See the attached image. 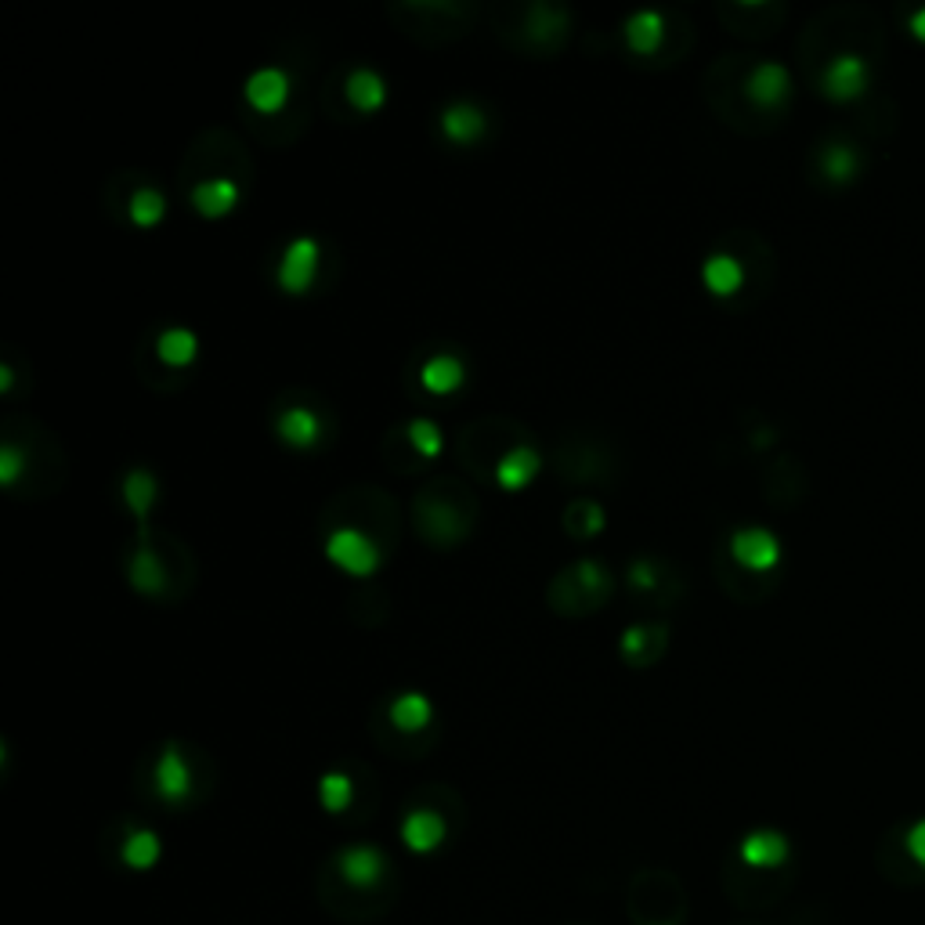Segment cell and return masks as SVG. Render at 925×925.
Listing matches in <instances>:
<instances>
[{
  "instance_id": "obj_13",
  "label": "cell",
  "mask_w": 925,
  "mask_h": 925,
  "mask_svg": "<svg viewBox=\"0 0 925 925\" xmlns=\"http://www.w3.org/2000/svg\"><path fill=\"white\" fill-rule=\"evenodd\" d=\"M148 348V358L152 362L142 366V380L148 383V388H156V377H163V372H171V377H185L188 366L196 362V354H199V340L192 329L185 326H171V329H163V333L145 343Z\"/></svg>"
},
{
  "instance_id": "obj_24",
  "label": "cell",
  "mask_w": 925,
  "mask_h": 925,
  "mask_svg": "<svg viewBox=\"0 0 925 925\" xmlns=\"http://www.w3.org/2000/svg\"><path fill=\"white\" fill-rule=\"evenodd\" d=\"M449 839V821L445 813L434 806H412L402 818V842L412 853H434L441 842Z\"/></svg>"
},
{
  "instance_id": "obj_34",
  "label": "cell",
  "mask_w": 925,
  "mask_h": 925,
  "mask_svg": "<svg viewBox=\"0 0 925 925\" xmlns=\"http://www.w3.org/2000/svg\"><path fill=\"white\" fill-rule=\"evenodd\" d=\"M538 471H543V455H538L532 445H521L500 463V471H495V485L506 489V492H521Z\"/></svg>"
},
{
  "instance_id": "obj_35",
  "label": "cell",
  "mask_w": 925,
  "mask_h": 925,
  "mask_svg": "<svg viewBox=\"0 0 925 925\" xmlns=\"http://www.w3.org/2000/svg\"><path fill=\"white\" fill-rule=\"evenodd\" d=\"M564 532H568L572 538H593V535H600L604 532V524H607V514H604V506L597 500H589V495H578V500H572L568 506H564Z\"/></svg>"
},
{
  "instance_id": "obj_38",
  "label": "cell",
  "mask_w": 925,
  "mask_h": 925,
  "mask_svg": "<svg viewBox=\"0 0 925 925\" xmlns=\"http://www.w3.org/2000/svg\"><path fill=\"white\" fill-rule=\"evenodd\" d=\"M362 611H369V629L383 626V623H388V615H391L388 593H383L380 586H362V589H354L351 600H348V618H351V623H358V618H362Z\"/></svg>"
},
{
  "instance_id": "obj_10",
  "label": "cell",
  "mask_w": 925,
  "mask_h": 925,
  "mask_svg": "<svg viewBox=\"0 0 925 925\" xmlns=\"http://www.w3.org/2000/svg\"><path fill=\"white\" fill-rule=\"evenodd\" d=\"M615 593V578L600 561L583 557L572 561L568 568H561L546 586V604L549 611L561 618H586L607 607Z\"/></svg>"
},
{
  "instance_id": "obj_25",
  "label": "cell",
  "mask_w": 925,
  "mask_h": 925,
  "mask_svg": "<svg viewBox=\"0 0 925 925\" xmlns=\"http://www.w3.org/2000/svg\"><path fill=\"white\" fill-rule=\"evenodd\" d=\"M821 88L828 99H835V102H850V99H857V94L867 88V65L861 54H835L832 62H828L824 69V76H821Z\"/></svg>"
},
{
  "instance_id": "obj_40",
  "label": "cell",
  "mask_w": 925,
  "mask_h": 925,
  "mask_svg": "<svg viewBox=\"0 0 925 925\" xmlns=\"http://www.w3.org/2000/svg\"><path fill=\"white\" fill-rule=\"evenodd\" d=\"M821 167H824L828 177H832V182H850V177L857 174V167H861L857 148H850V145H842V142L828 145L821 152Z\"/></svg>"
},
{
  "instance_id": "obj_14",
  "label": "cell",
  "mask_w": 925,
  "mask_h": 925,
  "mask_svg": "<svg viewBox=\"0 0 925 925\" xmlns=\"http://www.w3.org/2000/svg\"><path fill=\"white\" fill-rule=\"evenodd\" d=\"M152 792L171 806H182L196 792V770H192V759L182 741H167L156 752V763H152Z\"/></svg>"
},
{
  "instance_id": "obj_8",
  "label": "cell",
  "mask_w": 925,
  "mask_h": 925,
  "mask_svg": "<svg viewBox=\"0 0 925 925\" xmlns=\"http://www.w3.org/2000/svg\"><path fill=\"white\" fill-rule=\"evenodd\" d=\"M214 177H228V182H250L254 177V160L246 145L236 134L225 127L203 131L196 142L188 145L185 163H182V185L185 192H192L203 182H214Z\"/></svg>"
},
{
  "instance_id": "obj_43",
  "label": "cell",
  "mask_w": 925,
  "mask_h": 925,
  "mask_svg": "<svg viewBox=\"0 0 925 925\" xmlns=\"http://www.w3.org/2000/svg\"><path fill=\"white\" fill-rule=\"evenodd\" d=\"M911 30H915V37L925 40V8H918L915 16H911Z\"/></svg>"
},
{
  "instance_id": "obj_12",
  "label": "cell",
  "mask_w": 925,
  "mask_h": 925,
  "mask_svg": "<svg viewBox=\"0 0 925 925\" xmlns=\"http://www.w3.org/2000/svg\"><path fill=\"white\" fill-rule=\"evenodd\" d=\"M669 22H672V11H666V16H661V11H637V16H629L623 37H626V48L633 59L637 62L651 59L655 65L680 62V54L669 48V37L680 30H669Z\"/></svg>"
},
{
  "instance_id": "obj_11",
  "label": "cell",
  "mask_w": 925,
  "mask_h": 925,
  "mask_svg": "<svg viewBox=\"0 0 925 925\" xmlns=\"http://www.w3.org/2000/svg\"><path fill=\"white\" fill-rule=\"evenodd\" d=\"M626 586L633 597H640L651 611H666L684 593V578L676 572L672 561H658V557H637L626 572Z\"/></svg>"
},
{
  "instance_id": "obj_27",
  "label": "cell",
  "mask_w": 925,
  "mask_h": 925,
  "mask_svg": "<svg viewBox=\"0 0 925 925\" xmlns=\"http://www.w3.org/2000/svg\"><path fill=\"white\" fill-rule=\"evenodd\" d=\"M116 203H120V210H127L131 225H137V228H156L163 220V214H167V199H163V192L156 185L142 182V177H134L131 192L116 188Z\"/></svg>"
},
{
  "instance_id": "obj_26",
  "label": "cell",
  "mask_w": 925,
  "mask_h": 925,
  "mask_svg": "<svg viewBox=\"0 0 925 925\" xmlns=\"http://www.w3.org/2000/svg\"><path fill=\"white\" fill-rule=\"evenodd\" d=\"M789 839H784L781 832H774V828H759V832H749L741 839V846H738V857L744 867H756V872H774V867H781L784 861H789Z\"/></svg>"
},
{
  "instance_id": "obj_32",
  "label": "cell",
  "mask_w": 925,
  "mask_h": 925,
  "mask_svg": "<svg viewBox=\"0 0 925 925\" xmlns=\"http://www.w3.org/2000/svg\"><path fill=\"white\" fill-rule=\"evenodd\" d=\"M701 282H706L716 297H734L744 286V265L738 260V254L716 250L706 265H701Z\"/></svg>"
},
{
  "instance_id": "obj_23",
  "label": "cell",
  "mask_w": 925,
  "mask_h": 925,
  "mask_svg": "<svg viewBox=\"0 0 925 925\" xmlns=\"http://www.w3.org/2000/svg\"><path fill=\"white\" fill-rule=\"evenodd\" d=\"M730 557L744 572H770L781 561V543L767 528H741L730 535Z\"/></svg>"
},
{
  "instance_id": "obj_2",
  "label": "cell",
  "mask_w": 925,
  "mask_h": 925,
  "mask_svg": "<svg viewBox=\"0 0 925 925\" xmlns=\"http://www.w3.org/2000/svg\"><path fill=\"white\" fill-rule=\"evenodd\" d=\"M196 557L177 535L163 528H145L134 535L127 554V583L152 600L182 604L188 589L196 586Z\"/></svg>"
},
{
  "instance_id": "obj_30",
  "label": "cell",
  "mask_w": 925,
  "mask_h": 925,
  "mask_svg": "<svg viewBox=\"0 0 925 925\" xmlns=\"http://www.w3.org/2000/svg\"><path fill=\"white\" fill-rule=\"evenodd\" d=\"M434 720V706L426 701L420 690H409V695H398L388 706V727L398 730V734H423Z\"/></svg>"
},
{
  "instance_id": "obj_29",
  "label": "cell",
  "mask_w": 925,
  "mask_h": 925,
  "mask_svg": "<svg viewBox=\"0 0 925 925\" xmlns=\"http://www.w3.org/2000/svg\"><path fill=\"white\" fill-rule=\"evenodd\" d=\"M120 495H123V506L131 510L137 532L152 528L148 517H152V503H156L160 489H156V477H152L148 466H134V471L123 477V492Z\"/></svg>"
},
{
  "instance_id": "obj_17",
  "label": "cell",
  "mask_w": 925,
  "mask_h": 925,
  "mask_svg": "<svg viewBox=\"0 0 925 925\" xmlns=\"http://www.w3.org/2000/svg\"><path fill=\"white\" fill-rule=\"evenodd\" d=\"M741 91H744V102H749L752 109L770 113V109H778L792 91L789 69H784L781 62H756L752 69H744Z\"/></svg>"
},
{
  "instance_id": "obj_16",
  "label": "cell",
  "mask_w": 925,
  "mask_h": 925,
  "mask_svg": "<svg viewBox=\"0 0 925 925\" xmlns=\"http://www.w3.org/2000/svg\"><path fill=\"white\" fill-rule=\"evenodd\" d=\"M326 557L343 568L351 578H369L372 572L380 568L383 561V549L372 543L369 535L354 532V528H337L326 535Z\"/></svg>"
},
{
  "instance_id": "obj_5",
  "label": "cell",
  "mask_w": 925,
  "mask_h": 925,
  "mask_svg": "<svg viewBox=\"0 0 925 925\" xmlns=\"http://www.w3.org/2000/svg\"><path fill=\"white\" fill-rule=\"evenodd\" d=\"M319 528L337 532V528H354L369 535L383 554L398 546V535H402V506H398L394 495H388L383 489H369V485H354L333 492L322 503L319 514Z\"/></svg>"
},
{
  "instance_id": "obj_3",
  "label": "cell",
  "mask_w": 925,
  "mask_h": 925,
  "mask_svg": "<svg viewBox=\"0 0 925 925\" xmlns=\"http://www.w3.org/2000/svg\"><path fill=\"white\" fill-rule=\"evenodd\" d=\"M481 514L477 492L460 477H434L412 495L409 521L426 546L434 549H455L466 535L474 532Z\"/></svg>"
},
{
  "instance_id": "obj_20",
  "label": "cell",
  "mask_w": 925,
  "mask_h": 925,
  "mask_svg": "<svg viewBox=\"0 0 925 925\" xmlns=\"http://www.w3.org/2000/svg\"><path fill=\"white\" fill-rule=\"evenodd\" d=\"M319 260H322V246L311 236H300L286 246L282 265H279V286L286 294H308L319 279Z\"/></svg>"
},
{
  "instance_id": "obj_41",
  "label": "cell",
  "mask_w": 925,
  "mask_h": 925,
  "mask_svg": "<svg viewBox=\"0 0 925 925\" xmlns=\"http://www.w3.org/2000/svg\"><path fill=\"white\" fill-rule=\"evenodd\" d=\"M405 431H409V441L417 445V452L423 455L426 463L441 452V431H438L434 420H412V423H405Z\"/></svg>"
},
{
  "instance_id": "obj_4",
  "label": "cell",
  "mask_w": 925,
  "mask_h": 925,
  "mask_svg": "<svg viewBox=\"0 0 925 925\" xmlns=\"http://www.w3.org/2000/svg\"><path fill=\"white\" fill-rule=\"evenodd\" d=\"M492 33L503 40L510 51L528 54V59H554L564 51L572 37V16L561 4H495L489 11Z\"/></svg>"
},
{
  "instance_id": "obj_6",
  "label": "cell",
  "mask_w": 925,
  "mask_h": 925,
  "mask_svg": "<svg viewBox=\"0 0 925 925\" xmlns=\"http://www.w3.org/2000/svg\"><path fill=\"white\" fill-rule=\"evenodd\" d=\"M388 19L398 33L417 40L420 48H449L474 33L481 8L460 4V0H394Z\"/></svg>"
},
{
  "instance_id": "obj_31",
  "label": "cell",
  "mask_w": 925,
  "mask_h": 925,
  "mask_svg": "<svg viewBox=\"0 0 925 925\" xmlns=\"http://www.w3.org/2000/svg\"><path fill=\"white\" fill-rule=\"evenodd\" d=\"M243 196V185L239 182H228V177H214V182H203L188 192V203L192 210L203 214V217H220L228 210H236V203Z\"/></svg>"
},
{
  "instance_id": "obj_22",
  "label": "cell",
  "mask_w": 925,
  "mask_h": 925,
  "mask_svg": "<svg viewBox=\"0 0 925 925\" xmlns=\"http://www.w3.org/2000/svg\"><path fill=\"white\" fill-rule=\"evenodd\" d=\"M289 94H294V88H289V73L286 69H260V73H254L250 80H246V102H250V109L257 116H279L289 109Z\"/></svg>"
},
{
  "instance_id": "obj_33",
  "label": "cell",
  "mask_w": 925,
  "mask_h": 925,
  "mask_svg": "<svg viewBox=\"0 0 925 925\" xmlns=\"http://www.w3.org/2000/svg\"><path fill=\"white\" fill-rule=\"evenodd\" d=\"M380 455H383V463H388V471H394V474H420V471H426V460L417 452V445L409 441L405 426H394V431L383 434Z\"/></svg>"
},
{
  "instance_id": "obj_18",
  "label": "cell",
  "mask_w": 925,
  "mask_h": 925,
  "mask_svg": "<svg viewBox=\"0 0 925 925\" xmlns=\"http://www.w3.org/2000/svg\"><path fill=\"white\" fill-rule=\"evenodd\" d=\"M333 84L337 91L343 94V113H351L354 116H369V113H377V109L383 105V99H388V88H383V76L380 73H372V69L366 65H358V69H337L333 73Z\"/></svg>"
},
{
  "instance_id": "obj_19",
  "label": "cell",
  "mask_w": 925,
  "mask_h": 925,
  "mask_svg": "<svg viewBox=\"0 0 925 925\" xmlns=\"http://www.w3.org/2000/svg\"><path fill=\"white\" fill-rule=\"evenodd\" d=\"M337 872L351 890H377L388 875V853L369 842H354L337 853Z\"/></svg>"
},
{
  "instance_id": "obj_21",
  "label": "cell",
  "mask_w": 925,
  "mask_h": 925,
  "mask_svg": "<svg viewBox=\"0 0 925 925\" xmlns=\"http://www.w3.org/2000/svg\"><path fill=\"white\" fill-rule=\"evenodd\" d=\"M666 651H669V626L666 623L629 626L623 633V644H618V655H623V661H626V666H633V669L658 666Z\"/></svg>"
},
{
  "instance_id": "obj_42",
  "label": "cell",
  "mask_w": 925,
  "mask_h": 925,
  "mask_svg": "<svg viewBox=\"0 0 925 925\" xmlns=\"http://www.w3.org/2000/svg\"><path fill=\"white\" fill-rule=\"evenodd\" d=\"M904 846H907V853H911V861H915L918 867H925V818L911 824Z\"/></svg>"
},
{
  "instance_id": "obj_1",
  "label": "cell",
  "mask_w": 925,
  "mask_h": 925,
  "mask_svg": "<svg viewBox=\"0 0 925 925\" xmlns=\"http://www.w3.org/2000/svg\"><path fill=\"white\" fill-rule=\"evenodd\" d=\"M65 474L69 463L59 438L25 412H8L0 441V485L16 500H44L65 489Z\"/></svg>"
},
{
  "instance_id": "obj_9",
  "label": "cell",
  "mask_w": 925,
  "mask_h": 925,
  "mask_svg": "<svg viewBox=\"0 0 925 925\" xmlns=\"http://www.w3.org/2000/svg\"><path fill=\"white\" fill-rule=\"evenodd\" d=\"M528 445V431L510 417H477L460 431V463L477 481H495V471L510 452Z\"/></svg>"
},
{
  "instance_id": "obj_39",
  "label": "cell",
  "mask_w": 925,
  "mask_h": 925,
  "mask_svg": "<svg viewBox=\"0 0 925 925\" xmlns=\"http://www.w3.org/2000/svg\"><path fill=\"white\" fill-rule=\"evenodd\" d=\"M319 803L326 813H343L354 803V781L348 770H329L319 778Z\"/></svg>"
},
{
  "instance_id": "obj_36",
  "label": "cell",
  "mask_w": 925,
  "mask_h": 925,
  "mask_svg": "<svg viewBox=\"0 0 925 925\" xmlns=\"http://www.w3.org/2000/svg\"><path fill=\"white\" fill-rule=\"evenodd\" d=\"M163 857V842L156 832H148V828H134L127 832L120 846V861L131 867V872H148V867H156Z\"/></svg>"
},
{
  "instance_id": "obj_37",
  "label": "cell",
  "mask_w": 925,
  "mask_h": 925,
  "mask_svg": "<svg viewBox=\"0 0 925 925\" xmlns=\"http://www.w3.org/2000/svg\"><path fill=\"white\" fill-rule=\"evenodd\" d=\"M463 380H466V369H463L460 358L449 354V351L434 354L431 362L420 369V383L431 394H452Z\"/></svg>"
},
{
  "instance_id": "obj_7",
  "label": "cell",
  "mask_w": 925,
  "mask_h": 925,
  "mask_svg": "<svg viewBox=\"0 0 925 925\" xmlns=\"http://www.w3.org/2000/svg\"><path fill=\"white\" fill-rule=\"evenodd\" d=\"M549 471H554L564 485L578 489H611L623 471L615 445L600 434L586 431H568L554 441L549 449Z\"/></svg>"
},
{
  "instance_id": "obj_28",
  "label": "cell",
  "mask_w": 925,
  "mask_h": 925,
  "mask_svg": "<svg viewBox=\"0 0 925 925\" xmlns=\"http://www.w3.org/2000/svg\"><path fill=\"white\" fill-rule=\"evenodd\" d=\"M441 134L449 137L452 145H474L489 134V116L481 113L474 102H452L441 109Z\"/></svg>"
},
{
  "instance_id": "obj_15",
  "label": "cell",
  "mask_w": 925,
  "mask_h": 925,
  "mask_svg": "<svg viewBox=\"0 0 925 925\" xmlns=\"http://www.w3.org/2000/svg\"><path fill=\"white\" fill-rule=\"evenodd\" d=\"M326 431V412L315 409V402H297V394H289V405H279L275 412V434L289 449H315Z\"/></svg>"
}]
</instances>
